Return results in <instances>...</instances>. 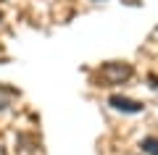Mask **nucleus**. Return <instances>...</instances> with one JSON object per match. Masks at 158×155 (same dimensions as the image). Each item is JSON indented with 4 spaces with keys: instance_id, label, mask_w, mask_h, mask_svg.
Listing matches in <instances>:
<instances>
[{
    "instance_id": "obj_1",
    "label": "nucleus",
    "mask_w": 158,
    "mask_h": 155,
    "mask_svg": "<svg viewBox=\"0 0 158 155\" xmlns=\"http://www.w3.org/2000/svg\"><path fill=\"white\" fill-rule=\"evenodd\" d=\"M132 74H135L132 63H127V61H111V63H103V66H100V71H98V82H100V87H113V84L127 82Z\"/></svg>"
},
{
    "instance_id": "obj_2",
    "label": "nucleus",
    "mask_w": 158,
    "mask_h": 155,
    "mask_svg": "<svg viewBox=\"0 0 158 155\" xmlns=\"http://www.w3.org/2000/svg\"><path fill=\"white\" fill-rule=\"evenodd\" d=\"M108 105L113 111H121V113H142L145 105H142L140 100H132V97H124V95H111L108 97Z\"/></svg>"
},
{
    "instance_id": "obj_3",
    "label": "nucleus",
    "mask_w": 158,
    "mask_h": 155,
    "mask_svg": "<svg viewBox=\"0 0 158 155\" xmlns=\"http://www.w3.org/2000/svg\"><path fill=\"white\" fill-rule=\"evenodd\" d=\"M16 97H19V92H16L13 87H6V84H0V111H3V108H8Z\"/></svg>"
},
{
    "instance_id": "obj_4",
    "label": "nucleus",
    "mask_w": 158,
    "mask_h": 155,
    "mask_svg": "<svg viewBox=\"0 0 158 155\" xmlns=\"http://www.w3.org/2000/svg\"><path fill=\"white\" fill-rule=\"evenodd\" d=\"M140 150L145 155H158V137H145L140 139Z\"/></svg>"
}]
</instances>
